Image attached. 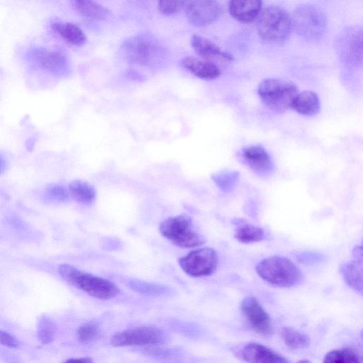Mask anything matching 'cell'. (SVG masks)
Wrapping results in <instances>:
<instances>
[{"label": "cell", "instance_id": "1", "mask_svg": "<svg viewBox=\"0 0 363 363\" xmlns=\"http://www.w3.org/2000/svg\"><path fill=\"white\" fill-rule=\"evenodd\" d=\"M58 272L68 284L96 298L111 299L119 292L118 287L111 281L81 271L72 265L60 264Z\"/></svg>", "mask_w": 363, "mask_h": 363}, {"label": "cell", "instance_id": "2", "mask_svg": "<svg viewBox=\"0 0 363 363\" xmlns=\"http://www.w3.org/2000/svg\"><path fill=\"white\" fill-rule=\"evenodd\" d=\"M258 275L266 282L279 287L289 288L301 282V270L291 259L271 256L262 259L256 266Z\"/></svg>", "mask_w": 363, "mask_h": 363}, {"label": "cell", "instance_id": "3", "mask_svg": "<svg viewBox=\"0 0 363 363\" xmlns=\"http://www.w3.org/2000/svg\"><path fill=\"white\" fill-rule=\"evenodd\" d=\"M259 15L257 30L262 40L280 44L289 38L293 30L291 18L284 9L270 6Z\"/></svg>", "mask_w": 363, "mask_h": 363}, {"label": "cell", "instance_id": "4", "mask_svg": "<svg viewBox=\"0 0 363 363\" xmlns=\"http://www.w3.org/2000/svg\"><path fill=\"white\" fill-rule=\"evenodd\" d=\"M298 93V87L294 83L279 79H265L257 87L261 101L276 113H284L291 108Z\"/></svg>", "mask_w": 363, "mask_h": 363}, {"label": "cell", "instance_id": "5", "mask_svg": "<svg viewBox=\"0 0 363 363\" xmlns=\"http://www.w3.org/2000/svg\"><path fill=\"white\" fill-rule=\"evenodd\" d=\"M293 29L301 38L308 42L318 41L327 28V18L318 6L304 4L297 6L291 16Z\"/></svg>", "mask_w": 363, "mask_h": 363}, {"label": "cell", "instance_id": "6", "mask_svg": "<svg viewBox=\"0 0 363 363\" xmlns=\"http://www.w3.org/2000/svg\"><path fill=\"white\" fill-rule=\"evenodd\" d=\"M127 60L140 66H150L159 61L164 53L160 42L150 34H139L129 38L122 45Z\"/></svg>", "mask_w": 363, "mask_h": 363}, {"label": "cell", "instance_id": "7", "mask_svg": "<svg viewBox=\"0 0 363 363\" xmlns=\"http://www.w3.org/2000/svg\"><path fill=\"white\" fill-rule=\"evenodd\" d=\"M161 234L173 244L182 247H194L205 242L196 231L191 218L185 215L172 216L160 225Z\"/></svg>", "mask_w": 363, "mask_h": 363}, {"label": "cell", "instance_id": "8", "mask_svg": "<svg viewBox=\"0 0 363 363\" xmlns=\"http://www.w3.org/2000/svg\"><path fill=\"white\" fill-rule=\"evenodd\" d=\"M167 340L166 333L155 326H140L114 334L110 343L114 347L157 346Z\"/></svg>", "mask_w": 363, "mask_h": 363}, {"label": "cell", "instance_id": "9", "mask_svg": "<svg viewBox=\"0 0 363 363\" xmlns=\"http://www.w3.org/2000/svg\"><path fill=\"white\" fill-rule=\"evenodd\" d=\"M179 264L188 275L194 277H207L216 270L218 257L216 252L210 247L193 250L181 257Z\"/></svg>", "mask_w": 363, "mask_h": 363}, {"label": "cell", "instance_id": "10", "mask_svg": "<svg viewBox=\"0 0 363 363\" xmlns=\"http://www.w3.org/2000/svg\"><path fill=\"white\" fill-rule=\"evenodd\" d=\"M29 60L39 69L57 77L70 74V65L66 55L58 50L35 48L28 55Z\"/></svg>", "mask_w": 363, "mask_h": 363}, {"label": "cell", "instance_id": "11", "mask_svg": "<svg viewBox=\"0 0 363 363\" xmlns=\"http://www.w3.org/2000/svg\"><path fill=\"white\" fill-rule=\"evenodd\" d=\"M240 310L248 324L257 333L264 336L273 333L270 316L256 298H245L241 303Z\"/></svg>", "mask_w": 363, "mask_h": 363}, {"label": "cell", "instance_id": "12", "mask_svg": "<svg viewBox=\"0 0 363 363\" xmlns=\"http://www.w3.org/2000/svg\"><path fill=\"white\" fill-rule=\"evenodd\" d=\"M221 11L220 5L216 0H190L186 16L191 25L204 27L216 21Z\"/></svg>", "mask_w": 363, "mask_h": 363}, {"label": "cell", "instance_id": "13", "mask_svg": "<svg viewBox=\"0 0 363 363\" xmlns=\"http://www.w3.org/2000/svg\"><path fill=\"white\" fill-rule=\"evenodd\" d=\"M335 48L344 60L357 62L362 59V30L358 26L344 29L335 40Z\"/></svg>", "mask_w": 363, "mask_h": 363}, {"label": "cell", "instance_id": "14", "mask_svg": "<svg viewBox=\"0 0 363 363\" xmlns=\"http://www.w3.org/2000/svg\"><path fill=\"white\" fill-rule=\"evenodd\" d=\"M238 158L255 173L263 176L270 172L272 163L269 154L259 145H252L242 149Z\"/></svg>", "mask_w": 363, "mask_h": 363}, {"label": "cell", "instance_id": "15", "mask_svg": "<svg viewBox=\"0 0 363 363\" xmlns=\"http://www.w3.org/2000/svg\"><path fill=\"white\" fill-rule=\"evenodd\" d=\"M242 359L253 363H285L289 362L284 356L272 349L259 343L250 342L241 350Z\"/></svg>", "mask_w": 363, "mask_h": 363}, {"label": "cell", "instance_id": "16", "mask_svg": "<svg viewBox=\"0 0 363 363\" xmlns=\"http://www.w3.org/2000/svg\"><path fill=\"white\" fill-rule=\"evenodd\" d=\"M181 64L193 75L203 80H214L221 74L218 66L212 61L185 57L182 60Z\"/></svg>", "mask_w": 363, "mask_h": 363}, {"label": "cell", "instance_id": "17", "mask_svg": "<svg viewBox=\"0 0 363 363\" xmlns=\"http://www.w3.org/2000/svg\"><path fill=\"white\" fill-rule=\"evenodd\" d=\"M262 0H230L229 12L240 23L253 21L261 11Z\"/></svg>", "mask_w": 363, "mask_h": 363}, {"label": "cell", "instance_id": "18", "mask_svg": "<svg viewBox=\"0 0 363 363\" xmlns=\"http://www.w3.org/2000/svg\"><path fill=\"white\" fill-rule=\"evenodd\" d=\"M190 43L198 55L203 60L211 61L215 58H220L226 61H232L233 57L227 52L222 50L211 40L199 35L191 37Z\"/></svg>", "mask_w": 363, "mask_h": 363}, {"label": "cell", "instance_id": "19", "mask_svg": "<svg viewBox=\"0 0 363 363\" xmlns=\"http://www.w3.org/2000/svg\"><path fill=\"white\" fill-rule=\"evenodd\" d=\"M291 108L298 113L311 116L318 113L320 108L318 96L312 91L298 93L293 101Z\"/></svg>", "mask_w": 363, "mask_h": 363}, {"label": "cell", "instance_id": "20", "mask_svg": "<svg viewBox=\"0 0 363 363\" xmlns=\"http://www.w3.org/2000/svg\"><path fill=\"white\" fill-rule=\"evenodd\" d=\"M53 31L67 43L82 46L86 42L83 30L77 25L68 22H55L51 26Z\"/></svg>", "mask_w": 363, "mask_h": 363}, {"label": "cell", "instance_id": "21", "mask_svg": "<svg viewBox=\"0 0 363 363\" xmlns=\"http://www.w3.org/2000/svg\"><path fill=\"white\" fill-rule=\"evenodd\" d=\"M73 8L83 17L101 21L109 16V10L94 0H69Z\"/></svg>", "mask_w": 363, "mask_h": 363}, {"label": "cell", "instance_id": "22", "mask_svg": "<svg viewBox=\"0 0 363 363\" xmlns=\"http://www.w3.org/2000/svg\"><path fill=\"white\" fill-rule=\"evenodd\" d=\"M362 261L354 259L342 264L340 272L348 286L362 294Z\"/></svg>", "mask_w": 363, "mask_h": 363}, {"label": "cell", "instance_id": "23", "mask_svg": "<svg viewBox=\"0 0 363 363\" xmlns=\"http://www.w3.org/2000/svg\"><path fill=\"white\" fill-rule=\"evenodd\" d=\"M69 196L79 203L91 205L96 199V191L89 183L82 180H74L69 184Z\"/></svg>", "mask_w": 363, "mask_h": 363}, {"label": "cell", "instance_id": "24", "mask_svg": "<svg viewBox=\"0 0 363 363\" xmlns=\"http://www.w3.org/2000/svg\"><path fill=\"white\" fill-rule=\"evenodd\" d=\"M280 334L285 345L291 349H302L310 345L308 335L291 327L282 328Z\"/></svg>", "mask_w": 363, "mask_h": 363}, {"label": "cell", "instance_id": "25", "mask_svg": "<svg viewBox=\"0 0 363 363\" xmlns=\"http://www.w3.org/2000/svg\"><path fill=\"white\" fill-rule=\"evenodd\" d=\"M129 286L134 291L150 296H163L171 293V289L164 285L152 283L140 279H132Z\"/></svg>", "mask_w": 363, "mask_h": 363}, {"label": "cell", "instance_id": "26", "mask_svg": "<svg viewBox=\"0 0 363 363\" xmlns=\"http://www.w3.org/2000/svg\"><path fill=\"white\" fill-rule=\"evenodd\" d=\"M324 362L357 363L362 362L361 355L354 349L341 348L328 352L323 359Z\"/></svg>", "mask_w": 363, "mask_h": 363}, {"label": "cell", "instance_id": "27", "mask_svg": "<svg viewBox=\"0 0 363 363\" xmlns=\"http://www.w3.org/2000/svg\"><path fill=\"white\" fill-rule=\"evenodd\" d=\"M234 236L240 242L247 244L262 240L264 232L259 227L244 225L236 229Z\"/></svg>", "mask_w": 363, "mask_h": 363}, {"label": "cell", "instance_id": "28", "mask_svg": "<svg viewBox=\"0 0 363 363\" xmlns=\"http://www.w3.org/2000/svg\"><path fill=\"white\" fill-rule=\"evenodd\" d=\"M55 333L56 326L52 320L46 315L40 316L37 323L38 340L43 344H49L53 341Z\"/></svg>", "mask_w": 363, "mask_h": 363}, {"label": "cell", "instance_id": "29", "mask_svg": "<svg viewBox=\"0 0 363 363\" xmlns=\"http://www.w3.org/2000/svg\"><path fill=\"white\" fill-rule=\"evenodd\" d=\"M190 0H158L157 8L164 16L173 15L182 9Z\"/></svg>", "mask_w": 363, "mask_h": 363}, {"label": "cell", "instance_id": "30", "mask_svg": "<svg viewBox=\"0 0 363 363\" xmlns=\"http://www.w3.org/2000/svg\"><path fill=\"white\" fill-rule=\"evenodd\" d=\"M69 192L59 184H50L45 189V196L50 201L55 202H65L69 199Z\"/></svg>", "mask_w": 363, "mask_h": 363}, {"label": "cell", "instance_id": "31", "mask_svg": "<svg viewBox=\"0 0 363 363\" xmlns=\"http://www.w3.org/2000/svg\"><path fill=\"white\" fill-rule=\"evenodd\" d=\"M77 334L79 341L89 342L97 338L99 328L96 324L86 323L78 328Z\"/></svg>", "mask_w": 363, "mask_h": 363}, {"label": "cell", "instance_id": "32", "mask_svg": "<svg viewBox=\"0 0 363 363\" xmlns=\"http://www.w3.org/2000/svg\"><path fill=\"white\" fill-rule=\"evenodd\" d=\"M238 177L237 172H224L214 174L212 178L216 185L223 191H228Z\"/></svg>", "mask_w": 363, "mask_h": 363}, {"label": "cell", "instance_id": "33", "mask_svg": "<svg viewBox=\"0 0 363 363\" xmlns=\"http://www.w3.org/2000/svg\"><path fill=\"white\" fill-rule=\"evenodd\" d=\"M145 352L150 355L155 357L168 358L174 357L177 354V351L170 349H164L160 347H148L145 349Z\"/></svg>", "mask_w": 363, "mask_h": 363}, {"label": "cell", "instance_id": "34", "mask_svg": "<svg viewBox=\"0 0 363 363\" xmlns=\"http://www.w3.org/2000/svg\"><path fill=\"white\" fill-rule=\"evenodd\" d=\"M0 344L10 348H16L19 346V342L14 336L1 330H0Z\"/></svg>", "mask_w": 363, "mask_h": 363}, {"label": "cell", "instance_id": "35", "mask_svg": "<svg viewBox=\"0 0 363 363\" xmlns=\"http://www.w3.org/2000/svg\"><path fill=\"white\" fill-rule=\"evenodd\" d=\"M67 362H91L92 360L88 357H81V358H72L66 360Z\"/></svg>", "mask_w": 363, "mask_h": 363}, {"label": "cell", "instance_id": "36", "mask_svg": "<svg viewBox=\"0 0 363 363\" xmlns=\"http://www.w3.org/2000/svg\"><path fill=\"white\" fill-rule=\"evenodd\" d=\"M6 169V162L4 159L0 155V174L3 173Z\"/></svg>", "mask_w": 363, "mask_h": 363}]
</instances>
